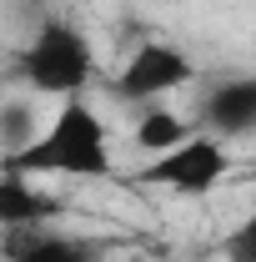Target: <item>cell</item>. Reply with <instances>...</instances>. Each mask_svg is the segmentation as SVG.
Listing matches in <instances>:
<instances>
[{"mask_svg":"<svg viewBox=\"0 0 256 262\" xmlns=\"http://www.w3.org/2000/svg\"><path fill=\"white\" fill-rule=\"evenodd\" d=\"M0 171H15V177H106L111 171V131L81 96H70L25 151L0 162Z\"/></svg>","mask_w":256,"mask_h":262,"instance_id":"1","label":"cell"},{"mask_svg":"<svg viewBox=\"0 0 256 262\" xmlns=\"http://www.w3.org/2000/svg\"><path fill=\"white\" fill-rule=\"evenodd\" d=\"M186 136H191V126H186L176 111H166V106H146V111L136 116V131H131V141H136L146 157H161V151L181 146Z\"/></svg>","mask_w":256,"mask_h":262,"instance_id":"8","label":"cell"},{"mask_svg":"<svg viewBox=\"0 0 256 262\" xmlns=\"http://www.w3.org/2000/svg\"><path fill=\"white\" fill-rule=\"evenodd\" d=\"M226 171H231V151H226L221 136L206 131V136H186L181 146L151 157L141 182L161 187V192H176V196H206L226 182Z\"/></svg>","mask_w":256,"mask_h":262,"instance_id":"3","label":"cell"},{"mask_svg":"<svg viewBox=\"0 0 256 262\" xmlns=\"http://www.w3.org/2000/svg\"><path fill=\"white\" fill-rule=\"evenodd\" d=\"M56 212H61V202H56L50 192H40L31 177L0 171V232H15V227H45Z\"/></svg>","mask_w":256,"mask_h":262,"instance_id":"7","label":"cell"},{"mask_svg":"<svg viewBox=\"0 0 256 262\" xmlns=\"http://www.w3.org/2000/svg\"><path fill=\"white\" fill-rule=\"evenodd\" d=\"M196 76L191 56L181 51V46H166V40H146V46H136L131 51V61L121 66V76H116V101H156L166 91H176V86H186Z\"/></svg>","mask_w":256,"mask_h":262,"instance_id":"4","label":"cell"},{"mask_svg":"<svg viewBox=\"0 0 256 262\" xmlns=\"http://www.w3.org/2000/svg\"><path fill=\"white\" fill-rule=\"evenodd\" d=\"M201 121L211 136H251L256 131V76H231L221 86H211L201 101Z\"/></svg>","mask_w":256,"mask_h":262,"instance_id":"5","label":"cell"},{"mask_svg":"<svg viewBox=\"0 0 256 262\" xmlns=\"http://www.w3.org/2000/svg\"><path fill=\"white\" fill-rule=\"evenodd\" d=\"M35 136H40L35 101H25V96L0 101V162H5V157H15V151H25Z\"/></svg>","mask_w":256,"mask_h":262,"instance_id":"9","label":"cell"},{"mask_svg":"<svg viewBox=\"0 0 256 262\" xmlns=\"http://www.w3.org/2000/svg\"><path fill=\"white\" fill-rule=\"evenodd\" d=\"M91 76H96V46L65 15H45L35 26L31 46L15 56V81H25L31 91H45V96L70 101L91 86Z\"/></svg>","mask_w":256,"mask_h":262,"instance_id":"2","label":"cell"},{"mask_svg":"<svg viewBox=\"0 0 256 262\" xmlns=\"http://www.w3.org/2000/svg\"><path fill=\"white\" fill-rule=\"evenodd\" d=\"M221 252H226V262H256V217H246L241 227H231Z\"/></svg>","mask_w":256,"mask_h":262,"instance_id":"10","label":"cell"},{"mask_svg":"<svg viewBox=\"0 0 256 262\" xmlns=\"http://www.w3.org/2000/svg\"><path fill=\"white\" fill-rule=\"evenodd\" d=\"M5 262H100V247L75 232L15 227L5 232Z\"/></svg>","mask_w":256,"mask_h":262,"instance_id":"6","label":"cell"}]
</instances>
